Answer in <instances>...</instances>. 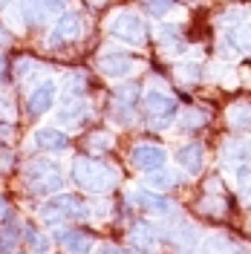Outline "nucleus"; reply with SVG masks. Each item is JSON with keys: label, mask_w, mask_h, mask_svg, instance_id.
<instances>
[{"label": "nucleus", "mask_w": 251, "mask_h": 254, "mask_svg": "<svg viewBox=\"0 0 251 254\" xmlns=\"http://www.w3.org/2000/svg\"><path fill=\"white\" fill-rule=\"evenodd\" d=\"M69 179L75 182V188L93 196H107L119 185V171L101 162L98 156H75L69 165Z\"/></svg>", "instance_id": "obj_1"}, {"label": "nucleus", "mask_w": 251, "mask_h": 254, "mask_svg": "<svg viewBox=\"0 0 251 254\" xmlns=\"http://www.w3.org/2000/svg\"><path fill=\"white\" fill-rule=\"evenodd\" d=\"M23 185L32 196H55L66 185L61 165L52 159H32L23 165Z\"/></svg>", "instance_id": "obj_2"}, {"label": "nucleus", "mask_w": 251, "mask_h": 254, "mask_svg": "<svg viewBox=\"0 0 251 254\" xmlns=\"http://www.w3.org/2000/svg\"><path fill=\"white\" fill-rule=\"evenodd\" d=\"M90 217V208L81 202L75 193H55V196H47V202L41 205V220L58 228V225H69V222H78Z\"/></svg>", "instance_id": "obj_3"}, {"label": "nucleus", "mask_w": 251, "mask_h": 254, "mask_svg": "<svg viewBox=\"0 0 251 254\" xmlns=\"http://www.w3.org/2000/svg\"><path fill=\"white\" fill-rule=\"evenodd\" d=\"M141 107H144V116H147V125L153 127V130H165L173 122L176 101H173V95L168 90L150 87L147 93L141 95Z\"/></svg>", "instance_id": "obj_4"}, {"label": "nucleus", "mask_w": 251, "mask_h": 254, "mask_svg": "<svg viewBox=\"0 0 251 254\" xmlns=\"http://www.w3.org/2000/svg\"><path fill=\"white\" fill-rule=\"evenodd\" d=\"M107 32L125 44H133V47H139L144 41V23L136 12H116L107 23Z\"/></svg>", "instance_id": "obj_5"}, {"label": "nucleus", "mask_w": 251, "mask_h": 254, "mask_svg": "<svg viewBox=\"0 0 251 254\" xmlns=\"http://www.w3.org/2000/svg\"><path fill=\"white\" fill-rule=\"evenodd\" d=\"M159 240L171 243L176 252L190 254L193 249H196V243H199V231H196L190 222H185V220H179V222H165V225L159 228Z\"/></svg>", "instance_id": "obj_6"}, {"label": "nucleus", "mask_w": 251, "mask_h": 254, "mask_svg": "<svg viewBox=\"0 0 251 254\" xmlns=\"http://www.w3.org/2000/svg\"><path fill=\"white\" fill-rule=\"evenodd\" d=\"M130 205L144 211V214H156V217H173V202L165 193H156L150 188H130L127 190Z\"/></svg>", "instance_id": "obj_7"}, {"label": "nucleus", "mask_w": 251, "mask_h": 254, "mask_svg": "<svg viewBox=\"0 0 251 254\" xmlns=\"http://www.w3.org/2000/svg\"><path fill=\"white\" fill-rule=\"evenodd\" d=\"M139 93L141 90L136 81H127V84H122L113 93V116H116L119 125H130L136 119V107H139V101H141Z\"/></svg>", "instance_id": "obj_8"}, {"label": "nucleus", "mask_w": 251, "mask_h": 254, "mask_svg": "<svg viewBox=\"0 0 251 254\" xmlns=\"http://www.w3.org/2000/svg\"><path fill=\"white\" fill-rule=\"evenodd\" d=\"M165 162H168V153L159 144L139 142V144H133V150H130V165L136 171H141V174H153L159 168H165Z\"/></svg>", "instance_id": "obj_9"}, {"label": "nucleus", "mask_w": 251, "mask_h": 254, "mask_svg": "<svg viewBox=\"0 0 251 254\" xmlns=\"http://www.w3.org/2000/svg\"><path fill=\"white\" fill-rule=\"evenodd\" d=\"M52 240H55L66 254H90L93 252V234H87V231H81V228L58 225V228L52 231Z\"/></svg>", "instance_id": "obj_10"}, {"label": "nucleus", "mask_w": 251, "mask_h": 254, "mask_svg": "<svg viewBox=\"0 0 251 254\" xmlns=\"http://www.w3.org/2000/svg\"><path fill=\"white\" fill-rule=\"evenodd\" d=\"M81 32H84L81 15H75V12H63V15L55 20L52 32H49V44H52V47H58V44H72L75 38H81Z\"/></svg>", "instance_id": "obj_11"}, {"label": "nucleus", "mask_w": 251, "mask_h": 254, "mask_svg": "<svg viewBox=\"0 0 251 254\" xmlns=\"http://www.w3.org/2000/svg\"><path fill=\"white\" fill-rule=\"evenodd\" d=\"M55 95H58V87L52 84V81H41L29 95H26V110L29 116H44V113L52 110V104H55Z\"/></svg>", "instance_id": "obj_12"}, {"label": "nucleus", "mask_w": 251, "mask_h": 254, "mask_svg": "<svg viewBox=\"0 0 251 254\" xmlns=\"http://www.w3.org/2000/svg\"><path fill=\"white\" fill-rule=\"evenodd\" d=\"M32 142L44 153H63L69 147V136L63 130H58V127H38L32 133Z\"/></svg>", "instance_id": "obj_13"}, {"label": "nucleus", "mask_w": 251, "mask_h": 254, "mask_svg": "<svg viewBox=\"0 0 251 254\" xmlns=\"http://www.w3.org/2000/svg\"><path fill=\"white\" fill-rule=\"evenodd\" d=\"M98 72L107 78H127L133 72V58L125 52H104L98 58Z\"/></svg>", "instance_id": "obj_14"}, {"label": "nucleus", "mask_w": 251, "mask_h": 254, "mask_svg": "<svg viewBox=\"0 0 251 254\" xmlns=\"http://www.w3.org/2000/svg\"><path fill=\"white\" fill-rule=\"evenodd\" d=\"M156 243H159V228H153L150 222H136L133 228H130V246L136 249V252L141 254H150L153 249H156Z\"/></svg>", "instance_id": "obj_15"}, {"label": "nucleus", "mask_w": 251, "mask_h": 254, "mask_svg": "<svg viewBox=\"0 0 251 254\" xmlns=\"http://www.w3.org/2000/svg\"><path fill=\"white\" fill-rule=\"evenodd\" d=\"M176 162H179V168H182L188 176L199 174V171H202V165H205V150H202V144L190 142V144H185V147H179Z\"/></svg>", "instance_id": "obj_16"}, {"label": "nucleus", "mask_w": 251, "mask_h": 254, "mask_svg": "<svg viewBox=\"0 0 251 254\" xmlns=\"http://www.w3.org/2000/svg\"><path fill=\"white\" fill-rule=\"evenodd\" d=\"M90 116V104H87V98L84 101H72V104H61V110H58V125L61 127H78L84 119Z\"/></svg>", "instance_id": "obj_17"}, {"label": "nucleus", "mask_w": 251, "mask_h": 254, "mask_svg": "<svg viewBox=\"0 0 251 254\" xmlns=\"http://www.w3.org/2000/svg\"><path fill=\"white\" fill-rule=\"evenodd\" d=\"M87 95V78L81 72H72L63 78V90H61V104H72V101H84Z\"/></svg>", "instance_id": "obj_18"}, {"label": "nucleus", "mask_w": 251, "mask_h": 254, "mask_svg": "<svg viewBox=\"0 0 251 254\" xmlns=\"http://www.w3.org/2000/svg\"><path fill=\"white\" fill-rule=\"evenodd\" d=\"M222 159L231 165V168H237V165H249L251 162V144L249 142H228L225 147H222Z\"/></svg>", "instance_id": "obj_19"}, {"label": "nucleus", "mask_w": 251, "mask_h": 254, "mask_svg": "<svg viewBox=\"0 0 251 254\" xmlns=\"http://www.w3.org/2000/svg\"><path fill=\"white\" fill-rule=\"evenodd\" d=\"M144 182H147V188H156V190H168L176 185V174H173L171 168H159L153 174H144Z\"/></svg>", "instance_id": "obj_20"}, {"label": "nucleus", "mask_w": 251, "mask_h": 254, "mask_svg": "<svg viewBox=\"0 0 251 254\" xmlns=\"http://www.w3.org/2000/svg\"><path fill=\"white\" fill-rule=\"evenodd\" d=\"M228 125L234 130H251V104H234L228 107Z\"/></svg>", "instance_id": "obj_21"}, {"label": "nucleus", "mask_w": 251, "mask_h": 254, "mask_svg": "<svg viewBox=\"0 0 251 254\" xmlns=\"http://www.w3.org/2000/svg\"><path fill=\"white\" fill-rule=\"evenodd\" d=\"M23 243H26L29 249H35V252H47L49 249V237L41 234L32 222H23Z\"/></svg>", "instance_id": "obj_22"}, {"label": "nucleus", "mask_w": 251, "mask_h": 254, "mask_svg": "<svg viewBox=\"0 0 251 254\" xmlns=\"http://www.w3.org/2000/svg\"><path fill=\"white\" fill-rule=\"evenodd\" d=\"M87 147H90V153L101 156V153H107L113 147V136L110 133H93V136L87 139Z\"/></svg>", "instance_id": "obj_23"}, {"label": "nucleus", "mask_w": 251, "mask_h": 254, "mask_svg": "<svg viewBox=\"0 0 251 254\" xmlns=\"http://www.w3.org/2000/svg\"><path fill=\"white\" fill-rule=\"evenodd\" d=\"M139 3L144 6V12L153 17H165L173 9V0H139Z\"/></svg>", "instance_id": "obj_24"}, {"label": "nucleus", "mask_w": 251, "mask_h": 254, "mask_svg": "<svg viewBox=\"0 0 251 254\" xmlns=\"http://www.w3.org/2000/svg\"><path fill=\"white\" fill-rule=\"evenodd\" d=\"M176 81H179V84H193V81H199V66H196V64H179V66H176Z\"/></svg>", "instance_id": "obj_25"}, {"label": "nucleus", "mask_w": 251, "mask_h": 254, "mask_svg": "<svg viewBox=\"0 0 251 254\" xmlns=\"http://www.w3.org/2000/svg\"><path fill=\"white\" fill-rule=\"evenodd\" d=\"M202 254H231V243L222 237H211V240H205Z\"/></svg>", "instance_id": "obj_26"}, {"label": "nucleus", "mask_w": 251, "mask_h": 254, "mask_svg": "<svg viewBox=\"0 0 251 254\" xmlns=\"http://www.w3.org/2000/svg\"><path fill=\"white\" fill-rule=\"evenodd\" d=\"M12 122H15V101L0 93V125H12Z\"/></svg>", "instance_id": "obj_27"}, {"label": "nucleus", "mask_w": 251, "mask_h": 254, "mask_svg": "<svg viewBox=\"0 0 251 254\" xmlns=\"http://www.w3.org/2000/svg\"><path fill=\"white\" fill-rule=\"evenodd\" d=\"M179 125L185 127V130H196V127L205 125V113H199V110H185V113H182V122H179Z\"/></svg>", "instance_id": "obj_28"}, {"label": "nucleus", "mask_w": 251, "mask_h": 254, "mask_svg": "<svg viewBox=\"0 0 251 254\" xmlns=\"http://www.w3.org/2000/svg\"><path fill=\"white\" fill-rule=\"evenodd\" d=\"M35 69H38V64L32 61V58H20V61H17V78H20V81L32 78V75H35Z\"/></svg>", "instance_id": "obj_29"}, {"label": "nucleus", "mask_w": 251, "mask_h": 254, "mask_svg": "<svg viewBox=\"0 0 251 254\" xmlns=\"http://www.w3.org/2000/svg\"><path fill=\"white\" fill-rule=\"evenodd\" d=\"M15 220V214H12V205H9V199L0 193V222H9Z\"/></svg>", "instance_id": "obj_30"}, {"label": "nucleus", "mask_w": 251, "mask_h": 254, "mask_svg": "<svg viewBox=\"0 0 251 254\" xmlns=\"http://www.w3.org/2000/svg\"><path fill=\"white\" fill-rule=\"evenodd\" d=\"M6 78H9V61H6V58L0 55V84H3Z\"/></svg>", "instance_id": "obj_31"}, {"label": "nucleus", "mask_w": 251, "mask_h": 254, "mask_svg": "<svg viewBox=\"0 0 251 254\" xmlns=\"http://www.w3.org/2000/svg\"><path fill=\"white\" fill-rule=\"evenodd\" d=\"M3 44H9V32L0 26V47H3Z\"/></svg>", "instance_id": "obj_32"}, {"label": "nucleus", "mask_w": 251, "mask_h": 254, "mask_svg": "<svg viewBox=\"0 0 251 254\" xmlns=\"http://www.w3.org/2000/svg\"><path fill=\"white\" fill-rule=\"evenodd\" d=\"M15 254H26V252H15Z\"/></svg>", "instance_id": "obj_33"}, {"label": "nucleus", "mask_w": 251, "mask_h": 254, "mask_svg": "<svg viewBox=\"0 0 251 254\" xmlns=\"http://www.w3.org/2000/svg\"><path fill=\"white\" fill-rule=\"evenodd\" d=\"M38 254H49V252H38Z\"/></svg>", "instance_id": "obj_34"}, {"label": "nucleus", "mask_w": 251, "mask_h": 254, "mask_svg": "<svg viewBox=\"0 0 251 254\" xmlns=\"http://www.w3.org/2000/svg\"><path fill=\"white\" fill-rule=\"evenodd\" d=\"M98 254H101V252H98Z\"/></svg>", "instance_id": "obj_35"}]
</instances>
